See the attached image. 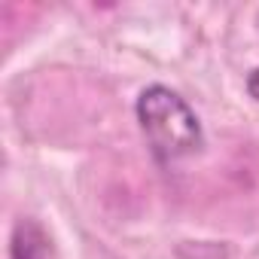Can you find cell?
Wrapping results in <instances>:
<instances>
[{
	"label": "cell",
	"mask_w": 259,
	"mask_h": 259,
	"mask_svg": "<svg viewBox=\"0 0 259 259\" xmlns=\"http://www.w3.org/2000/svg\"><path fill=\"white\" fill-rule=\"evenodd\" d=\"M247 92H250V98L259 104V67H256V70L247 76Z\"/></svg>",
	"instance_id": "3957f363"
},
{
	"label": "cell",
	"mask_w": 259,
	"mask_h": 259,
	"mask_svg": "<svg viewBox=\"0 0 259 259\" xmlns=\"http://www.w3.org/2000/svg\"><path fill=\"white\" fill-rule=\"evenodd\" d=\"M10 259H49V241L34 220H19L10 241Z\"/></svg>",
	"instance_id": "7a4b0ae2"
},
{
	"label": "cell",
	"mask_w": 259,
	"mask_h": 259,
	"mask_svg": "<svg viewBox=\"0 0 259 259\" xmlns=\"http://www.w3.org/2000/svg\"><path fill=\"white\" fill-rule=\"evenodd\" d=\"M138 122L159 162H177L201 150L204 135L192 107L168 85H150L138 98Z\"/></svg>",
	"instance_id": "6da1fadb"
}]
</instances>
